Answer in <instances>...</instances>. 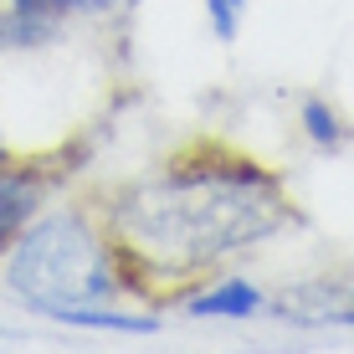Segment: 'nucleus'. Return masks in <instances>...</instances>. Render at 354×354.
Returning a JSON list of instances; mask_svg holds the SVG:
<instances>
[{
	"label": "nucleus",
	"mask_w": 354,
	"mask_h": 354,
	"mask_svg": "<svg viewBox=\"0 0 354 354\" xmlns=\"http://www.w3.org/2000/svg\"><path fill=\"white\" fill-rule=\"evenodd\" d=\"M6 277L21 298L52 313V319H62L67 308H103L118 292L103 241L77 216H46L41 226H31L21 236Z\"/></svg>",
	"instance_id": "f03ea898"
},
{
	"label": "nucleus",
	"mask_w": 354,
	"mask_h": 354,
	"mask_svg": "<svg viewBox=\"0 0 354 354\" xmlns=\"http://www.w3.org/2000/svg\"><path fill=\"white\" fill-rule=\"evenodd\" d=\"M118 231L160 267H201L283 226V190L252 165H185L118 201Z\"/></svg>",
	"instance_id": "f257e3e1"
},
{
	"label": "nucleus",
	"mask_w": 354,
	"mask_h": 354,
	"mask_svg": "<svg viewBox=\"0 0 354 354\" xmlns=\"http://www.w3.org/2000/svg\"><path fill=\"white\" fill-rule=\"evenodd\" d=\"M303 129H308V139L319 144V149H339V144H344V124H339V113L328 103H319V97L303 108Z\"/></svg>",
	"instance_id": "423d86ee"
},
{
	"label": "nucleus",
	"mask_w": 354,
	"mask_h": 354,
	"mask_svg": "<svg viewBox=\"0 0 354 354\" xmlns=\"http://www.w3.org/2000/svg\"><path fill=\"white\" fill-rule=\"evenodd\" d=\"M36 201H41V185H36L31 175H21V169L0 165V241H10L31 221Z\"/></svg>",
	"instance_id": "39448f33"
},
{
	"label": "nucleus",
	"mask_w": 354,
	"mask_h": 354,
	"mask_svg": "<svg viewBox=\"0 0 354 354\" xmlns=\"http://www.w3.org/2000/svg\"><path fill=\"white\" fill-rule=\"evenodd\" d=\"M257 308H262V292L252 288V283H241V277L216 283V288H205L201 298H190L195 319H252Z\"/></svg>",
	"instance_id": "20e7f679"
},
{
	"label": "nucleus",
	"mask_w": 354,
	"mask_h": 354,
	"mask_svg": "<svg viewBox=\"0 0 354 354\" xmlns=\"http://www.w3.org/2000/svg\"><path fill=\"white\" fill-rule=\"evenodd\" d=\"M103 6H113V0H16L0 26H6L10 41H31V36H41L57 16H67V10H103Z\"/></svg>",
	"instance_id": "7ed1b4c3"
},
{
	"label": "nucleus",
	"mask_w": 354,
	"mask_h": 354,
	"mask_svg": "<svg viewBox=\"0 0 354 354\" xmlns=\"http://www.w3.org/2000/svg\"><path fill=\"white\" fill-rule=\"evenodd\" d=\"M205 16H211V31L221 36V41H231L241 26V16H247V0H205Z\"/></svg>",
	"instance_id": "0eeeda50"
}]
</instances>
